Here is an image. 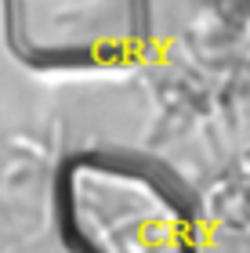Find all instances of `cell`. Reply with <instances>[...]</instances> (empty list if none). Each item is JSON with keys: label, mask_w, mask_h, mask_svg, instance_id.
Wrapping results in <instances>:
<instances>
[{"label": "cell", "mask_w": 250, "mask_h": 253, "mask_svg": "<svg viewBox=\"0 0 250 253\" xmlns=\"http://www.w3.org/2000/svg\"><path fill=\"white\" fill-rule=\"evenodd\" d=\"M54 206L73 253H200L196 203L134 156H73Z\"/></svg>", "instance_id": "6da1fadb"}, {"label": "cell", "mask_w": 250, "mask_h": 253, "mask_svg": "<svg viewBox=\"0 0 250 253\" xmlns=\"http://www.w3.org/2000/svg\"><path fill=\"white\" fill-rule=\"evenodd\" d=\"M18 58L44 69H112L145 54L149 0H7Z\"/></svg>", "instance_id": "7a4b0ae2"}, {"label": "cell", "mask_w": 250, "mask_h": 253, "mask_svg": "<svg viewBox=\"0 0 250 253\" xmlns=\"http://www.w3.org/2000/svg\"><path fill=\"white\" fill-rule=\"evenodd\" d=\"M210 217L225 232L250 235V148H243L210 185Z\"/></svg>", "instance_id": "3957f363"}]
</instances>
